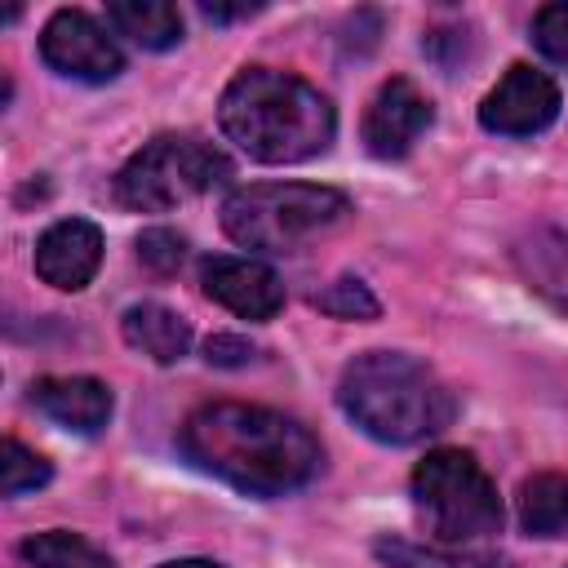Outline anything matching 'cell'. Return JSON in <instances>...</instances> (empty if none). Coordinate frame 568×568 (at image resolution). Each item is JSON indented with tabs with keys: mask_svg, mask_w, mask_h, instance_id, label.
Instances as JSON below:
<instances>
[{
	"mask_svg": "<svg viewBox=\"0 0 568 568\" xmlns=\"http://www.w3.org/2000/svg\"><path fill=\"white\" fill-rule=\"evenodd\" d=\"M178 448L191 466H200L204 475L248 497L297 493L324 466L320 439L297 417L266 404H240V399L200 404L182 422Z\"/></svg>",
	"mask_w": 568,
	"mask_h": 568,
	"instance_id": "obj_1",
	"label": "cell"
},
{
	"mask_svg": "<svg viewBox=\"0 0 568 568\" xmlns=\"http://www.w3.org/2000/svg\"><path fill=\"white\" fill-rule=\"evenodd\" d=\"M217 124L257 164H302L333 146L337 111L333 102L293 71L244 67L222 89Z\"/></svg>",
	"mask_w": 568,
	"mask_h": 568,
	"instance_id": "obj_2",
	"label": "cell"
},
{
	"mask_svg": "<svg viewBox=\"0 0 568 568\" xmlns=\"http://www.w3.org/2000/svg\"><path fill=\"white\" fill-rule=\"evenodd\" d=\"M342 413L377 444L404 448L453 426L457 395L444 377L404 351H364L337 377Z\"/></svg>",
	"mask_w": 568,
	"mask_h": 568,
	"instance_id": "obj_3",
	"label": "cell"
},
{
	"mask_svg": "<svg viewBox=\"0 0 568 568\" xmlns=\"http://www.w3.org/2000/svg\"><path fill=\"white\" fill-rule=\"evenodd\" d=\"M351 217V200L320 182H248L222 200V231L248 253H302Z\"/></svg>",
	"mask_w": 568,
	"mask_h": 568,
	"instance_id": "obj_4",
	"label": "cell"
},
{
	"mask_svg": "<svg viewBox=\"0 0 568 568\" xmlns=\"http://www.w3.org/2000/svg\"><path fill=\"white\" fill-rule=\"evenodd\" d=\"M413 506L439 546H470L501 532V497L493 475L466 448H435L413 466Z\"/></svg>",
	"mask_w": 568,
	"mask_h": 568,
	"instance_id": "obj_5",
	"label": "cell"
},
{
	"mask_svg": "<svg viewBox=\"0 0 568 568\" xmlns=\"http://www.w3.org/2000/svg\"><path fill=\"white\" fill-rule=\"evenodd\" d=\"M222 178H231V164L213 142L200 133H160L120 164L115 200L133 213H164L204 195Z\"/></svg>",
	"mask_w": 568,
	"mask_h": 568,
	"instance_id": "obj_6",
	"label": "cell"
},
{
	"mask_svg": "<svg viewBox=\"0 0 568 568\" xmlns=\"http://www.w3.org/2000/svg\"><path fill=\"white\" fill-rule=\"evenodd\" d=\"M40 58L49 71L80 84H111L124 71L115 36L84 9H58L40 27Z\"/></svg>",
	"mask_w": 568,
	"mask_h": 568,
	"instance_id": "obj_7",
	"label": "cell"
},
{
	"mask_svg": "<svg viewBox=\"0 0 568 568\" xmlns=\"http://www.w3.org/2000/svg\"><path fill=\"white\" fill-rule=\"evenodd\" d=\"M559 120V84L528 62L506 67V75L484 93L479 124L497 138H532Z\"/></svg>",
	"mask_w": 568,
	"mask_h": 568,
	"instance_id": "obj_8",
	"label": "cell"
},
{
	"mask_svg": "<svg viewBox=\"0 0 568 568\" xmlns=\"http://www.w3.org/2000/svg\"><path fill=\"white\" fill-rule=\"evenodd\" d=\"M430 124H435V102L408 75H390L373 93L364 124H359V138H364V151L373 160H404Z\"/></svg>",
	"mask_w": 568,
	"mask_h": 568,
	"instance_id": "obj_9",
	"label": "cell"
},
{
	"mask_svg": "<svg viewBox=\"0 0 568 568\" xmlns=\"http://www.w3.org/2000/svg\"><path fill=\"white\" fill-rule=\"evenodd\" d=\"M200 284H204V297H213L217 306H226L231 315L253 320V324L280 315V306H284L280 275L257 257H204Z\"/></svg>",
	"mask_w": 568,
	"mask_h": 568,
	"instance_id": "obj_10",
	"label": "cell"
},
{
	"mask_svg": "<svg viewBox=\"0 0 568 568\" xmlns=\"http://www.w3.org/2000/svg\"><path fill=\"white\" fill-rule=\"evenodd\" d=\"M36 275L62 293H80L102 266V231L89 217H62L36 240Z\"/></svg>",
	"mask_w": 568,
	"mask_h": 568,
	"instance_id": "obj_11",
	"label": "cell"
},
{
	"mask_svg": "<svg viewBox=\"0 0 568 568\" xmlns=\"http://www.w3.org/2000/svg\"><path fill=\"white\" fill-rule=\"evenodd\" d=\"M31 404L44 413L53 426L71 435H102L111 422V386L98 377H36L31 382Z\"/></svg>",
	"mask_w": 568,
	"mask_h": 568,
	"instance_id": "obj_12",
	"label": "cell"
},
{
	"mask_svg": "<svg viewBox=\"0 0 568 568\" xmlns=\"http://www.w3.org/2000/svg\"><path fill=\"white\" fill-rule=\"evenodd\" d=\"M510 257H515V271L524 275V284L537 297H546L555 311L568 315V231L532 226L528 235L515 240Z\"/></svg>",
	"mask_w": 568,
	"mask_h": 568,
	"instance_id": "obj_13",
	"label": "cell"
},
{
	"mask_svg": "<svg viewBox=\"0 0 568 568\" xmlns=\"http://www.w3.org/2000/svg\"><path fill=\"white\" fill-rule=\"evenodd\" d=\"M120 333L133 351H142L155 364H178L191 351V324L164 302H133L120 315Z\"/></svg>",
	"mask_w": 568,
	"mask_h": 568,
	"instance_id": "obj_14",
	"label": "cell"
},
{
	"mask_svg": "<svg viewBox=\"0 0 568 568\" xmlns=\"http://www.w3.org/2000/svg\"><path fill=\"white\" fill-rule=\"evenodd\" d=\"M106 27L146 53L182 44V9L169 0H115L106 4Z\"/></svg>",
	"mask_w": 568,
	"mask_h": 568,
	"instance_id": "obj_15",
	"label": "cell"
},
{
	"mask_svg": "<svg viewBox=\"0 0 568 568\" xmlns=\"http://www.w3.org/2000/svg\"><path fill=\"white\" fill-rule=\"evenodd\" d=\"M519 528L528 537H564L568 532V475L541 470L519 484Z\"/></svg>",
	"mask_w": 568,
	"mask_h": 568,
	"instance_id": "obj_16",
	"label": "cell"
},
{
	"mask_svg": "<svg viewBox=\"0 0 568 568\" xmlns=\"http://www.w3.org/2000/svg\"><path fill=\"white\" fill-rule=\"evenodd\" d=\"M373 555L390 568H510L501 555L493 550H475V546H422V541H404V537H382L373 546Z\"/></svg>",
	"mask_w": 568,
	"mask_h": 568,
	"instance_id": "obj_17",
	"label": "cell"
},
{
	"mask_svg": "<svg viewBox=\"0 0 568 568\" xmlns=\"http://www.w3.org/2000/svg\"><path fill=\"white\" fill-rule=\"evenodd\" d=\"M18 555L31 568H115V559L106 550H98L89 537L67 532V528H49V532L22 537Z\"/></svg>",
	"mask_w": 568,
	"mask_h": 568,
	"instance_id": "obj_18",
	"label": "cell"
},
{
	"mask_svg": "<svg viewBox=\"0 0 568 568\" xmlns=\"http://www.w3.org/2000/svg\"><path fill=\"white\" fill-rule=\"evenodd\" d=\"M49 479H53V466L36 448H27L22 439L4 435V444H0V493L4 497H22V493L44 488Z\"/></svg>",
	"mask_w": 568,
	"mask_h": 568,
	"instance_id": "obj_19",
	"label": "cell"
},
{
	"mask_svg": "<svg viewBox=\"0 0 568 568\" xmlns=\"http://www.w3.org/2000/svg\"><path fill=\"white\" fill-rule=\"evenodd\" d=\"M311 306L324 311V315H333V320H377V311H382L377 297L368 293V284L364 280H351V275H342L328 288H320L311 297Z\"/></svg>",
	"mask_w": 568,
	"mask_h": 568,
	"instance_id": "obj_20",
	"label": "cell"
},
{
	"mask_svg": "<svg viewBox=\"0 0 568 568\" xmlns=\"http://www.w3.org/2000/svg\"><path fill=\"white\" fill-rule=\"evenodd\" d=\"M532 44L550 67L568 71V0L541 4L532 13Z\"/></svg>",
	"mask_w": 568,
	"mask_h": 568,
	"instance_id": "obj_21",
	"label": "cell"
},
{
	"mask_svg": "<svg viewBox=\"0 0 568 568\" xmlns=\"http://www.w3.org/2000/svg\"><path fill=\"white\" fill-rule=\"evenodd\" d=\"M138 257L142 266H151L155 275H173L186 262V235L173 226H146L138 235Z\"/></svg>",
	"mask_w": 568,
	"mask_h": 568,
	"instance_id": "obj_22",
	"label": "cell"
},
{
	"mask_svg": "<svg viewBox=\"0 0 568 568\" xmlns=\"http://www.w3.org/2000/svg\"><path fill=\"white\" fill-rule=\"evenodd\" d=\"M257 351L244 342V337H235V333H213L209 342H204V359L209 364H217V368H240V364H248Z\"/></svg>",
	"mask_w": 568,
	"mask_h": 568,
	"instance_id": "obj_23",
	"label": "cell"
},
{
	"mask_svg": "<svg viewBox=\"0 0 568 568\" xmlns=\"http://www.w3.org/2000/svg\"><path fill=\"white\" fill-rule=\"evenodd\" d=\"M200 13L209 18V22H240V18H253V13H262V4H200Z\"/></svg>",
	"mask_w": 568,
	"mask_h": 568,
	"instance_id": "obj_24",
	"label": "cell"
},
{
	"mask_svg": "<svg viewBox=\"0 0 568 568\" xmlns=\"http://www.w3.org/2000/svg\"><path fill=\"white\" fill-rule=\"evenodd\" d=\"M160 568H222V564H213V559H169Z\"/></svg>",
	"mask_w": 568,
	"mask_h": 568,
	"instance_id": "obj_25",
	"label": "cell"
}]
</instances>
